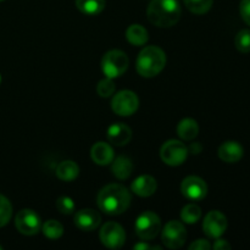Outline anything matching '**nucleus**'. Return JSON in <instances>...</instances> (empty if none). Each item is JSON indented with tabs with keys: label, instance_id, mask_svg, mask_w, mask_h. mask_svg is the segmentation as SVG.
Listing matches in <instances>:
<instances>
[{
	"label": "nucleus",
	"instance_id": "1",
	"mask_svg": "<svg viewBox=\"0 0 250 250\" xmlns=\"http://www.w3.org/2000/svg\"><path fill=\"white\" fill-rule=\"evenodd\" d=\"M131 193L125 186L112 183L103 188L98 194V207L107 215H120L131 204Z\"/></svg>",
	"mask_w": 250,
	"mask_h": 250
},
{
	"label": "nucleus",
	"instance_id": "2",
	"mask_svg": "<svg viewBox=\"0 0 250 250\" xmlns=\"http://www.w3.org/2000/svg\"><path fill=\"white\" fill-rule=\"evenodd\" d=\"M146 15L154 26L168 28L180 21V2L177 0H151Z\"/></svg>",
	"mask_w": 250,
	"mask_h": 250
},
{
	"label": "nucleus",
	"instance_id": "3",
	"mask_svg": "<svg viewBox=\"0 0 250 250\" xmlns=\"http://www.w3.org/2000/svg\"><path fill=\"white\" fill-rule=\"evenodd\" d=\"M166 65V54L156 45L146 46L137 58V72L146 78L155 77Z\"/></svg>",
	"mask_w": 250,
	"mask_h": 250
},
{
	"label": "nucleus",
	"instance_id": "4",
	"mask_svg": "<svg viewBox=\"0 0 250 250\" xmlns=\"http://www.w3.org/2000/svg\"><path fill=\"white\" fill-rule=\"evenodd\" d=\"M129 65L128 56L122 50H110L103 56L102 71L106 77L117 78L124 75Z\"/></svg>",
	"mask_w": 250,
	"mask_h": 250
},
{
	"label": "nucleus",
	"instance_id": "5",
	"mask_svg": "<svg viewBox=\"0 0 250 250\" xmlns=\"http://www.w3.org/2000/svg\"><path fill=\"white\" fill-rule=\"evenodd\" d=\"M136 234L142 241H150L154 239L161 231V220L155 212L144 211L137 217L134 225Z\"/></svg>",
	"mask_w": 250,
	"mask_h": 250
},
{
	"label": "nucleus",
	"instance_id": "6",
	"mask_svg": "<svg viewBox=\"0 0 250 250\" xmlns=\"http://www.w3.org/2000/svg\"><path fill=\"white\" fill-rule=\"evenodd\" d=\"M188 156V148L181 141L170 139L161 146L160 158L166 165L180 166Z\"/></svg>",
	"mask_w": 250,
	"mask_h": 250
},
{
	"label": "nucleus",
	"instance_id": "7",
	"mask_svg": "<svg viewBox=\"0 0 250 250\" xmlns=\"http://www.w3.org/2000/svg\"><path fill=\"white\" fill-rule=\"evenodd\" d=\"M164 246L170 249H180L187 239V231L183 224L177 220L168 221L164 226L163 233H161Z\"/></svg>",
	"mask_w": 250,
	"mask_h": 250
},
{
	"label": "nucleus",
	"instance_id": "8",
	"mask_svg": "<svg viewBox=\"0 0 250 250\" xmlns=\"http://www.w3.org/2000/svg\"><path fill=\"white\" fill-rule=\"evenodd\" d=\"M139 99L132 90H121L111 100V109L120 116H131L138 110Z\"/></svg>",
	"mask_w": 250,
	"mask_h": 250
},
{
	"label": "nucleus",
	"instance_id": "9",
	"mask_svg": "<svg viewBox=\"0 0 250 250\" xmlns=\"http://www.w3.org/2000/svg\"><path fill=\"white\" fill-rule=\"evenodd\" d=\"M99 238L103 246L106 248L120 249L126 242V233L121 225L117 222H106L100 229Z\"/></svg>",
	"mask_w": 250,
	"mask_h": 250
},
{
	"label": "nucleus",
	"instance_id": "10",
	"mask_svg": "<svg viewBox=\"0 0 250 250\" xmlns=\"http://www.w3.org/2000/svg\"><path fill=\"white\" fill-rule=\"evenodd\" d=\"M15 226L20 233L24 236H34L41 231V217L34 210L23 209L17 212L15 217Z\"/></svg>",
	"mask_w": 250,
	"mask_h": 250
},
{
	"label": "nucleus",
	"instance_id": "11",
	"mask_svg": "<svg viewBox=\"0 0 250 250\" xmlns=\"http://www.w3.org/2000/svg\"><path fill=\"white\" fill-rule=\"evenodd\" d=\"M227 229V217L219 210L208 212L203 221V231L209 238H220Z\"/></svg>",
	"mask_w": 250,
	"mask_h": 250
},
{
	"label": "nucleus",
	"instance_id": "12",
	"mask_svg": "<svg viewBox=\"0 0 250 250\" xmlns=\"http://www.w3.org/2000/svg\"><path fill=\"white\" fill-rule=\"evenodd\" d=\"M181 192L187 199L198 202L207 197L208 186L203 178L198 176H188L181 183Z\"/></svg>",
	"mask_w": 250,
	"mask_h": 250
},
{
	"label": "nucleus",
	"instance_id": "13",
	"mask_svg": "<svg viewBox=\"0 0 250 250\" xmlns=\"http://www.w3.org/2000/svg\"><path fill=\"white\" fill-rule=\"evenodd\" d=\"M100 222H102V217L99 212L93 209H82L75 215V225L81 231H94L99 227Z\"/></svg>",
	"mask_w": 250,
	"mask_h": 250
},
{
	"label": "nucleus",
	"instance_id": "14",
	"mask_svg": "<svg viewBox=\"0 0 250 250\" xmlns=\"http://www.w3.org/2000/svg\"><path fill=\"white\" fill-rule=\"evenodd\" d=\"M243 146L236 141L225 142L220 146L219 151H217L219 158L227 164L238 163L243 158Z\"/></svg>",
	"mask_w": 250,
	"mask_h": 250
},
{
	"label": "nucleus",
	"instance_id": "15",
	"mask_svg": "<svg viewBox=\"0 0 250 250\" xmlns=\"http://www.w3.org/2000/svg\"><path fill=\"white\" fill-rule=\"evenodd\" d=\"M107 139L114 146H126L132 139V131L127 125L122 124V122H116L107 129Z\"/></svg>",
	"mask_w": 250,
	"mask_h": 250
},
{
	"label": "nucleus",
	"instance_id": "16",
	"mask_svg": "<svg viewBox=\"0 0 250 250\" xmlns=\"http://www.w3.org/2000/svg\"><path fill=\"white\" fill-rule=\"evenodd\" d=\"M156 188H158V183L156 180L153 176L149 175H142L139 177H137L134 180V182L132 183L131 190L137 194L138 197H150L154 193L156 192Z\"/></svg>",
	"mask_w": 250,
	"mask_h": 250
},
{
	"label": "nucleus",
	"instance_id": "17",
	"mask_svg": "<svg viewBox=\"0 0 250 250\" xmlns=\"http://www.w3.org/2000/svg\"><path fill=\"white\" fill-rule=\"evenodd\" d=\"M90 156H92V160L94 161L97 165L105 166L109 165L112 163L115 158L114 149L111 148V146L105 142H98L94 146H92V150H90Z\"/></svg>",
	"mask_w": 250,
	"mask_h": 250
},
{
	"label": "nucleus",
	"instance_id": "18",
	"mask_svg": "<svg viewBox=\"0 0 250 250\" xmlns=\"http://www.w3.org/2000/svg\"><path fill=\"white\" fill-rule=\"evenodd\" d=\"M111 171L112 175L119 180H127L132 175L133 164H132L131 159L127 158V156H117L115 160H112Z\"/></svg>",
	"mask_w": 250,
	"mask_h": 250
},
{
	"label": "nucleus",
	"instance_id": "19",
	"mask_svg": "<svg viewBox=\"0 0 250 250\" xmlns=\"http://www.w3.org/2000/svg\"><path fill=\"white\" fill-rule=\"evenodd\" d=\"M78 175H80V167L72 160L61 161L56 167V176L65 182H71V181L76 180Z\"/></svg>",
	"mask_w": 250,
	"mask_h": 250
},
{
	"label": "nucleus",
	"instance_id": "20",
	"mask_svg": "<svg viewBox=\"0 0 250 250\" xmlns=\"http://www.w3.org/2000/svg\"><path fill=\"white\" fill-rule=\"evenodd\" d=\"M126 38L132 45H137V46L144 45L149 39L148 31H146L142 24H138V23L131 24L126 31Z\"/></svg>",
	"mask_w": 250,
	"mask_h": 250
},
{
	"label": "nucleus",
	"instance_id": "21",
	"mask_svg": "<svg viewBox=\"0 0 250 250\" xmlns=\"http://www.w3.org/2000/svg\"><path fill=\"white\" fill-rule=\"evenodd\" d=\"M199 133L198 122L193 119H183L177 126V134L183 141H192Z\"/></svg>",
	"mask_w": 250,
	"mask_h": 250
},
{
	"label": "nucleus",
	"instance_id": "22",
	"mask_svg": "<svg viewBox=\"0 0 250 250\" xmlns=\"http://www.w3.org/2000/svg\"><path fill=\"white\" fill-rule=\"evenodd\" d=\"M105 0H76V6L82 14L94 16L105 9Z\"/></svg>",
	"mask_w": 250,
	"mask_h": 250
},
{
	"label": "nucleus",
	"instance_id": "23",
	"mask_svg": "<svg viewBox=\"0 0 250 250\" xmlns=\"http://www.w3.org/2000/svg\"><path fill=\"white\" fill-rule=\"evenodd\" d=\"M42 231L46 238L55 241L63 234V226L56 220H49L42 226Z\"/></svg>",
	"mask_w": 250,
	"mask_h": 250
},
{
	"label": "nucleus",
	"instance_id": "24",
	"mask_svg": "<svg viewBox=\"0 0 250 250\" xmlns=\"http://www.w3.org/2000/svg\"><path fill=\"white\" fill-rule=\"evenodd\" d=\"M202 217V209L197 204H188L181 211V220L186 224H195Z\"/></svg>",
	"mask_w": 250,
	"mask_h": 250
},
{
	"label": "nucleus",
	"instance_id": "25",
	"mask_svg": "<svg viewBox=\"0 0 250 250\" xmlns=\"http://www.w3.org/2000/svg\"><path fill=\"white\" fill-rule=\"evenodd\" d=\"M214 0H185V4L190 12L195 15L207 14L212 6Z\"/></svg>",
	"mask_w": 250,
	"mask_h": 250
},
{
	"label": "nucleus",
	"instance_id": "26",
	"mask_svg": "<svg viewBox=\"0 0 250 250\" xmlns=\"http://www.w3.org/2000/svg\"><path fill=\"white\" fill-rule=\"evenodd\" d=\"M234 45L241 53H250V29H242L237 33Z\"/></svg>",
	"mask_w": 250,
	"mask_h": 250
},
{
	"label": "nucleus",
	"instance_id": "27",
	"mask_svg": "<svg viewBox=\"0 0 250 250\" xmlns=\"http://www.w3.org/2000/svg\"><path fill=\"white\" fill-rule=\"evenodd\" d=\"M12 216V205L6 197L0 194V227L9 224Z\"/></svg>",
	"mask_w": 250,
	"mask_h": 250
},
{
	"label": "nucleus",
	"instance_id": "28",
	"mask_svg": "<svg viewBox=\"0 0 250 250\" xmlns=\"http://www.w3.org/2000/svg\"><path fill=\"white\" fill-rule=\"evenodd\" d=\"M115 90H116V85H115L112 78H109V77L100 81L97 85V92L102 98L111 97V95L115 93Z\"/></svg>",
	"mask_w": 250,
	"mask_h": 250
},
{
	"label": "nucleus",
	"instance_id": "29",
	"mask_svg": "<svg viewBox=\"0 0 250 250\" xmlns=\"http://www.w3.org/2000/svg\"><path fill=\"white\" fill-rule=\"evenodd\" d=\"M56 209L63 215H71L75 211V203L70 197H60L56 200Z\"/></svg>",
	"mask_w": 250,
	"mask_h": 250
},
{
	"label": "nucleus",
	"instance_id": "30",
	"mask_svg": "<svg viewBox=\"0 0 250 250\" xmlns=\"http://www.w3.org/2000/svg\"><path fill=\"white\" fill-rule=\"evenodd\" d=\"M239 12L243 21L250 26V0H241L239 4Z\"/></svg>",
	"mask_w": 250,
	"mask_h": 250
},
{
	"label": "nucleus",
	"instance_id": "31",
	"mask_svg": "<svg viewBox=\"0 0 250 250\" xmlns=\"http://www.w3.org/2000/svg\"><path fill=\"white\" fill-rule=\"evenodd\" d=\"M212 246L207 241V239H197L189 246V250H209Z\"/></svg>",
	"mask_w": 250,
	"mask_h": 250
},
{
	"label": "nucleus",
	"instance_id": "32",
	"mask_svg": "<svg viewBox=\"0 0 250 250\" xmlns=\"http://www.w3.org/2000/svg\"><path fill=\"white\" fill-rule=\"evenodd\" d=\"M212 248H214L215 250H229V249H231L232 247H231V244H229L227 241H225V239L216 238V241H215Z\"/></svg>",
	"mask_w": 250,
	"mask_h": 250
},
{
	"label": "nucleus",
	"instance_id": "33",
	"mask_svg": "<svg viewBox=\"0 0 250 250\" xmlns=\"http://www.w3.org/2000/svg\"><path fill=\"white\" fill-rule=\"evenodd\" d=\"M133 249L134 250H149V249H158L160 250L161 247H158V246H149V244L144 243V242H141V243L136 244V246H133Z\"/></svg>",
	"mask_w": 250,
	"mask_h": 250
},
{
	"label": "nucleus",
	"instance_id": "34",
	"mask_svg": "<svg viewBox=\"0 0 250 250\" xmlns=\"http://www.w3.org/2000/svg\"><path fill=\"white\" fill-rule=\"evenodd\" d=\"M190 149H192V151L194 154H199L200 150H202V146H200L199 143H194V144H192Z\"/></svg>",
	"mask_w": 250,
	"mask_h": 250
},
{
	"label": "nucleus",
	"instance_id": "35",
	"mask_svg": "<svg viewBox=\"0 0 250 250\" xmlns=\"http://www.w3.org/2000/svg\"><path fill=\"white\" fill-rule=\"evenodd\" d=\"M0 82H1V76H0Z\"/></svg>",
	"mask_w": 250,
	"mask_h": 250
},
{
	"label": "nucleus",
	"instance_id": "36",
	"mask_svg": "<svg viewBox=\"0 0 250 250\" xmlns=\"http://www.w3.org/2000/svg\"><path fill=\"white\" fill-rule=\"evenodd\" d=\"M1 249H2V247H1V246H0V250H1Z\"/></svg>",
	"mask_w": 250,
	"mask_h": 250
},
{
	"label": "nucleus",
	"instance_id": "37",
	"mask_svg": "<svg viewBox=\"0 0 250 250\" xmlns=\"http://www.w3.org/2000/svg\"><path fill=\"white\" fill-rule=\"evenodd\" d=\"M0 1H4V0H0Z\"/></svg>",
	"mask_w": 250,
	"mask_h": 250
}]
</instances>
